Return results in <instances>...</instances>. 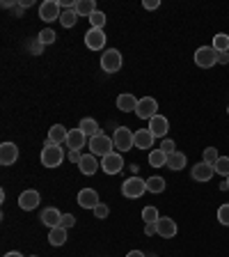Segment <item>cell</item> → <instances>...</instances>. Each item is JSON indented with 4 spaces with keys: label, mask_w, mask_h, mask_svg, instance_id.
Returning a JSON list of instances; mask_svg holds the SVG:
<instances>
[{
    "label": "cell",
    "mask_w": 229,
    "mask_h": 257,
    "mask_svg": "<svg viewBox=\"0 0 229 257\" xmlns=\"http://www.w3.org/2000/svg\"><path fill=\"white\" fill-rule=\"evenodd\" d=\"M74 10H76V14L78 16H87V19H90V16L96 12V3L94 0H76Z\"/></svg>",
    "instance_id": "obj_25"
},
{
    "label": "cell",
    "mask_w": 229,
    "mask_h": 257,
    "mask_svg": "<svg viewBox=\"0 0 229 257\" xmlns=\"http://www.w3.org/2000/svg\"><path fill=\"white\" fill-rule=\"evenodd\" d=\"M163 191H165V179L163 177H149L147 179V193H156L158 195Z\"/></svg>",
    "instance_id": "obj_27"
},
{
    "label": "cell",
    "mask_w": 229,
    "mask_h": 257,
    "mask_svg": "<svg viewBox=\"0 0 229 257\" xmlns=\"http://www.w3.org/2000/svg\"><path fill=\"white\" fill-rule=\"evenodd\" d=\"M78 128H80V131H83V134L87 136V138H94V136H99V134H101V128H99V122H96V119H92V117L80 119Z\"/></svg>",
    "instance_id": "obj_23"
},
{
    "label": "cell",
    "mask_w": 229,
    "mask_h": 257,
    "mask_svg": "<svg viewBox=\"0 0 229 257\" xmlns=\"http://www.w3.org/2000/svg\"><path fill=\"white\" fill-rule=\"evenodd\" d=\"M85 145H87V136L83 134L80 128H71L69 138H67V147H69V152H80Z\"/></svg>",
    "instance_id": "obj_16"
},
{
    "label": "cell",
    "mask_w": 229,
    "mask_h": 257,
    "mask_svg": "<svg viewBox=\"0 0 229 257\" xmlns=\"http://www.w3.org/2000/svg\"><path fill=\"white\" fill-rule=\"evenodd\" d=\"M80 159H83V154H80V152H69V161H71V163H80Z\"/></svg>",
    "instance_id": "obj_42"
},
{
    "label": "cell",
    "mask_w": 229,
    "mask_h": 257,
    "mask_svg": "<svg viewBox=\"0 0 229 257\" xmlns=\"http://www.w3.org/2000/svg\"><path fill=\"white\" fill-rule=\"evenodd\" d=\"M133 143L138 150H149L151 145H154V134H151L149 128H140L133 134Z\"/></svg>",
    "instance_id": "obj_18"
},
{
    "label": "cell",
    "mask_w": 229,
    "mask_h": 257,
    "mask_svg": "<svg viewBox=\"0 0 229 257\" xmlns=\"http://www.w3.org/2000/svg\"><path fill=\"white\" fill-rule=\"evenodd\" d=\"M218 220L222 225H229V204H220L218 209Z\"/></svg>",
    "instance_id": "obj_37"
},
{
    "label": "cell",
    "mask_w": 229,
    "mask_h": 257,
    "mask_svg": "<svg viewBox=\"0 0 229 257\" xmlns=\"http://www.w3.org/2000/svg\"><path fill=\"white\" fill-rule=\"evenodd\" d=\"M186 154L183 152H174V154H170L167 156V168L170 170H183L186 168Z\"/></svg>",
    "instance_id": "obj_26"
},
{
    "label": "cell",
    "mask_w": 229,
    "mask_h": 257,
    "mask_svg": "<svg viewBox=\"0 0 229 257\" xmlns=\"http://www.w3.org/2000/svg\"><path fill=\"white\" fill-rule=\"evenodd\" d=\"M149 166H151V168L167 166V154H163L160 150H151V152H149Z\"/></svg>",
    "instance_id": "obj_29"
},
{
    "label": "cell",
    "mask_w": 229,
    "mask_h": 257,
    "mask_svg": "<svg viewBox=\"0 0 229 257\" xmlns=\"http://www.w3.org/2000/svg\"><path fill=\"white\" fill-rule=\"evenodd\" d=\"M144 193H147V179H142V177L133 175L122 184V195L128 200H138V198H142Z\"/></svg>",
    "instance_id": "obj_2"
},
{
    "label": "cell",
    "mask_w": 229,
    "mask_h": 257,
    "mask_svg": "<svg viewBox=\"0 0 229 257\" xmlns=\"http://www.w3.org/2000/svg\"><path fill=\"white\" fill-rule=\"evenodd\" d=\"M220 159V154H218V150L215 147H206L204 150V163H208V166H215V161Z\"/></svg>",
    "instance_id": "obj_34"
},
{
    "label": "cell",
    "mask_w": 229,
    "mask_h": 257,
    "mask_svg": "<svg viewBox=\"0 0 229 257\" xmlns=\"http://www.w3.org/2000/svg\"><path fill=\"white\" fill-rule=\"evenodd\" d=\"M213 166H208V163H197V166H192V179L195 182H208L211 177H213Z\"/></svg>",
    "instance_id": "obj_19"
},
{
    "label": "cell",
    "mask_w": 229,
    "mask_h": 257,
    "mask_svg": "<svg viewBox=\"0 0 229 257\" xmlns=\"http://www.w3.org/2000/svg\"><path fill=\"white\" fill-rule=\"evenodd\" d=\"M126 257H147V255H144L142 250H131V252H128Z\"/></svg>",
    "instance_id": "obj_45"
},
{
    "label": "cell",
    "mask_w": 229,
    "mask_h": 257,
    "mask_svg": "<svg viewBox=\"0 0 229 257\" xmlns=\"http://www.w3.org/2000/svg\"><path fill=\"white\" fill-rule=\"evenodd\" d=\"M74 225H76L74 214H62V220H60V227H64V230H69V227H74Z\"/></svg>",
    "instance_id": "obj_38"
},
{
    "label": "cell",
    "mask_w": 229,
    "mask_h": 257,
    "mask_svg": "<svg viewBox=\"0 0 229 257\" xmlns=\"http://www.w3.org/2000/svg\"><path fill=\"white\" fill-rule=\"evenodd\" d=\"M142 7H144V10H158V7H160V0H144Z\"/></svg>",
    "instance_id": "obj_40"
},
{
    "label": "cell",
    "mask_w": 229,
    "mask_h": 257,
    "mask_svg": "<svg viewBox=\"0 0 229 257\" xmlns=\"http://www.w3.org/2000/svg\"><path fill=\"white\" fill-rule=\"evenodd\" d=\"M39 202H42V195H39L35 188H28V191H23L21 195H19V207H21L23 211H32V209H37Z\"/></svg>",
    "instance_id": "obj_11"
},
{
    "label": "cell",
    "mask_w": 229,
    "mask_h": 257,
    "mask_svg": "<svg viewBox=\"0 0 229 257\" xmlns=\"http://www.w3.org/2000/svg\"><path fill=\"white\" fill-rule=\"evenodd\" d=\"M5 257H23V255H21V252H16V250H12V252H7Z\"/></svg>",
    "instance_id": "obj_46"
},
{
    "label": "cell",
    "mask_w": 229,
    "mask_h": 257,
    "mask_svg": "<svg viewBox=\"0 0 229 257\" xmlns=\"http://www.w3.org/2000/svg\"><path fill=\"white\" fill-rule=\"evenodd\" d=\"M55 37H58V35H55V32L51 30V28H46V30L39 32V42H42L44 46H46V44H53V42H55Z\"/></svg>",
    "instance_id": "obj_36"
},
{
    "label": "cell",
    "mask_w": 229,
    "mask_h": 257,
    "mask_svg": "<svg viewBox=\"0 0 229 257\" xmlns=\"http://www.w3.org/2000/svg\"><path fill=\"white\" fill-rule=\"evenodd\" d=\"M227 115H229V106H227Z\"/></svg>",
    "instance_id": "obj_47"
},
{
    "label": "cell",
    "mask_w": 229,
    "mask_h": 257,
    "mask_svg": "<svg viewBox=\"0 0 229 257\" xmlns=\"http://www.w3.org/2000/svg\"><path fill=\"white\" fill-rule=\"evenodd\" d=\"M106 32L103 30H94V28H90V30L85 32V46L90 48V51H101L103 46H106Z\"/></svg>",
    "instance_id": "obj_12"
},
{
    "label": "cell",
    "mask_w": 229,
    "mask_h": 257,
    "mask_svg": "<svg viewBox=\"0 0 229 257\" xmlns=\"http://www.w3.org/2000/svg\"><path fill=\"white\" fill-rule=\"evenodd\" d=\"M218 64H229V53H218Z\"/></svg>",
    "instance_id": "obj_44"
},
{
    "label": "cell",
    "mask_w": 229,
    "mask_h": 257,
    "mask_svg": "<svg viewBox=\"0 0 229 257\" xmlns=\"http://www.w3.org/2000/svg\"><path fill=\"white\" fill-rule=\"evenodd\" d=\"M99 168H101V163L96 161L94 154H83V159H80V163H78V170L83 172V175H87V177H92Z\"/></svg>",
    "instance_id": "obj_17"
},
{
    "label": "cell",
    "mask_w": 229,
    "mask_h": 257,
    "mask_svg": "<svg viewBox=\"0 0 229 257\" xmlns=\"http://www.w3.org/2000/svg\"><path fill=\"white\" fill-rule=\"evenodd\" d=\"M122 168H124V156L119 154V152H112V154L101 159V170L106 172V175H119Z\"/></svg>",
    "instance_id": "obj_9"
},
{
    "label": "cell",
    "mask_w": 229,
    "mask_h": 257,
    "mask_svg": "<svg viewBox=\"0 0 229 257\" xmlns=\"http://www.w3.org/2000/svg\"><path fill=\"white\" fill-rule=\"evenodd\" d=\"M122 67H124V58L117 48H108L106 53L101 55V69L106 74H117Z\"/></svg>",
    "instance_id": "obj_3"
},
{
    "label": "cell",
    "mask_w": 229,
    "mask_h": 257,
    "mask_svg": "<svg viewBox=\"0 0 229 257\" xmlns=\"http://www.w3.org/2000/svg\"><path fill=\"white\" fill-rule=\"evenodd\" d=\"M42 46H44V44L37 39V42H35V44H30V51H32V53H35V55H39V51H42Z\"/></svg>",
    "instance_id": "obj_43"
},
{
    "label": "cell",
    "mask_w": 229,
    "mask_h": 257,
    "mask_svg": "<svg viewBox=\"0 0 229 257\" xmlns=\"http://www.w3.org/2000/svg\"><path fill=\"white\" fill-rule=\"evenodd\" d=\"M135 115L140 119H151L158 115V103H156L154 96H142L138 101V108H135Z\"/></svg>",
    "instance_id": "obj_8"
},
{
    "label": "cell",
    "mask_w": 229,
    "mask_h": 257,
    "mask_svg": "<svg viewBox=\"0 0 229 257\" xmlns=\"http://www.w3.org/2000/svg\"><path fill=\"white\" fill-rule=\"evenodd\" d=\"M60 3L58 0H44L42 5H39V19L46 23H53V21H60Z\"/></svg>",
    "instance_id": "obj_7"
},
{
    "label": "cell",
    "mask_w": 229,
    "mask_h": 257,
    "mask_svg": "<svg viewBox=\"0 0 229 257\" xmlns=\"http://www.w3.org/2000/svg\"><path fill=\"white\" fill-rule=\"evenodd\" d=\"M67 138H69V131L62 126V124H53L51 126V131H48V140L53 145H67Z\"/></svg>",
    "instance_id": "obj_21"
},
{
    "label": "cell",
    "mask_w": 229,
    "mask_h": 257,
    "mask_svg": "<svg viewBox=\"0 0 229 257\" xmlns=\"http://www.w3.org/2000/svg\"><path fill=\"white\" fill-rule=\"evenodd\" d=\"M78 204L83 209H92V211H94L96 207H99V193L94 191V188H83V191L78 193Z\"/></svg>",
    "instance_id": "obj_14"
},
{
    "label": "cell",
    "mask_w": 229,
    "mask_h": 257,
    "mask_svg": "<svg viewBox=\"0 0 229 257\" xmlns=\"http://www.w3.org/2000/svg\"><path fill=\"white\" fill-rule=\"evenodd\" d=\"M213 48L218 51V53H229V35L218 32V35L213 37Z\"/></svg>",
    "instance_id": "obj_28"
},
{
    "label": "cell",
    "mask_w": 229,
    "mask_h": 257,
    "mask_svg": "<svg viewBox=\"0 0 229 257\" xmlns=\"http://www.w3.org/2000/svg\"><path fill=\"white\" fill-rule=\"evenodd\" d=\"M176 232H179V227H176V223L170 216H160V218L156 220V234H158L160 239H172V236H176Z\"/></svg>",
    "instance_id": "obj_10"
},
{
    "label": "cell",
    "mask_w": 229,
    "mask_h": 257,
    "mask_svg": "<svg viewBox=\"0 0 229 257\" xmlns=\"http://www.w3.org/2000/svg\"><path fill=\"white\" fill-rule=\"evenodd\" d=\"M138 101H140V99H135L133 94H119L117 96V108L122 112H135Z\"/></svg>",
    "instance_id": "obj_22"
},
{
    "label": "cell",
    "mask_w": 229,
    "mask_h": 257,
    "mask_svg": "<svg viewBox=\"0 0 229 257\" xmlns=\"http://www.w3.org/2000/svg\"><path fill=\"white\" fill-rule=\"evenodd\" d=\"M62 161H64L62 147H60V145H53L46 138L44 150H42V166L44 168H58V166H62Z\"/></svg>",
    "instance_id": "obj_1"
},
{
    "label": "cell",
    "mask_w": 229,
    "mask_h": 257,
    "mask_svg": "<svg viewBox=\"0 0 229 257\" xmlns=\"http://www.w3.org/2000/svg\"><path fill=\"white\" fill-rule=\"evenodd\" d=\"M19 161V147L14 143H3L0 145V163L3 166H14Z\"/></svg>",
    "instance_id": "obj_13"
},
{
    "label": "cell",
    "mask_w": 229,
    "mask_h": 257,
    "mask_svg": "<svg viewBox=\"0 0 229 257\" xmlns=\"http://www.w3.org/2000/svg\"><path fill=\"white\" fill-rule=\"evenodd\" d=\"M112 150H115V143H112V138H108L106 134H99V136H94V138H90V152L94 156H108V154H112Z\"/></svg>",
    "instance_id": "obj_4"
},
{
    "label": "cell",
    "mask_w": 229,
    "mask_h": 257,
    "mask_svg": "<svg viewBox=\"0 0 229 257\" xmlns=\"http://www.w3.org/2000/svg\"><path fill=\"white\" fill-rule=\"evenodd\" d=\"M149 131L154 134V138H165L167 131H170V122L163 115H156V117L149 119Z\"/></svg>",
    "instance_id": "obj_15"
},
{
    "label": "cell",
    "mask_w": 229,
    "mask_h": 257,
    "mask_svg": "<svg viewBox=\"0 0 229 257\" xmlns=\"http://www.w3.org/2000/svg\"><path fill=\"white\" fill-rule=\"evenodd\" d=\"M195 64L202 69H211L213 64H218V51L213 46H199L195 51Z\"/></svg>",
    "instance_id": "obj_6"
},
{
    "label": "cell",
    "mask_w": 229,
    "mask_h": 257,
    "mask_svg": "<svg viewBox=\"0 0 229 257\" xmlns=\"http://www.w3.org/2000/svg\"><path fill=\"white\" fill-rule=\"evenodd\" d=\"M87 21H90V26L94 28V30H103V26H106V14L96 10L94 14H92L90 19H87Z\"/></svg>",
    "instance_id": "obj_31"
},
{
    "label": "cell",
    "mask_w": 229,
    "mask_h": 257,
    "mask_svg": "<svg viewBox=\"0 0 229 257\" xmlns=\"http://www.w3.org/2000/svg\"><path fill=\"white\" fill-rule=\"evenodd\" d=\"M158 218H160V214H158V209H156L154 204H149V207L142 209V220L144 223H156Z\"/></svg>",
    "instance_id": "obj_32"
},
{
    "label": "cell",
    "mask_w": 229,
    "mask_h": 257,
    "mask_svg": "<svg viewBox=\"0 0 229 257\" xmlns=\"http://www.w3.org/2000/svg\"><path fill=\"white\" fill-rule=\"evenodd\" d=\"M227 184H229V177H227Z\"/></svg>",
    "instance_id": "obj_48"
},
{
    "label": "cell",
    "mask_w": 229,
    "mask_h": 257,
    "mask_svg": "<svg viewBox=\"0 0 229 257\" xmlns=\"http://www.w3.org/2000/svg\"><path fill=\"white\" fill-rule=\"evenodd\" d=\"M60 220H62V214H60L55 207H48V209H44L42 211V223L46 225L48 230H51V227H58Z\"/></svg>",
    "instance_id": "obj_20"
},
{
    "label": "cell",
    "mask_w": 229,
    "mask_h": 257,
    "mask_svg": "<svg viewBox=\"0 0 229 257\" xmlns=\"http://www.w3.org/2000/svg\"><path fill=\"white\" fill-rule=\"evenodd\" d=\"M174 147H176V145H174V140H170V138H163V140H160V147H158V150L160 152H163V154H167V156H170V154H174Z\"/></svg>",
    "instance_id": "obj_35"
},
{
    "label": "cell",
    "mask_w": 229,
    "mask_h": 257,
    "mask_svg": "<svg viewBox=\"0 0 229 257\" xmlns=\"http://www.w3.org/2000/svg\"><path fill=\"white\" fill-rule=\"evenodd\" d=\"M94 216H96V218H101V220L108 218V216H110V209H108V204H103V202L99 204V207L94 209Z\"/></svg>",
    "instance_id": "obj_39"
},
{
    "label": "cell",
    "mask_w": 229,
    "mask_h": 257,
    "mask_svg": "<svg viewBox=\"0 0 229 257\" xmlns=\"http://www.w3.org/2000/svg\"><path fill=\"white\" fill-rule=\"evenodd\" d=\"M76 21H78V14H76V10H64L62 16H60V23H62L64 28H74Z\"/></svg>",
    "instance_id": "obj_30"
},
{
    "label": "cell",
    "mask_w": 229,
    "mask_h": 257,
    "mask_svg": "<svg viewBox=\"0 0 229 257\" xmlns=\"http://www.w3.org/2000/svg\"><path fill=\"white\" fill-rule=\"evenodd\" d=\"M112 143H115V150L117 152H128L133 150L135 143H133V131L126 126H117L115 128V136H112Z\"/></svg>",
    "instance_id": "obj_5"
},
{
    "label": "cell",
    "mask_w": 229,
    "mask_h": 257,
    "mask_svg": "<svg viewBox=\"0 0 229 257\" xmlns=\"http://www.w3.org/2000/svg\"><path fill=\"white\" fill-rule=\"evenodd\" d=\"M144 234H147V236H154L156 234V223H144Z\"/></svg>",
    "instance_id": "obj_41"
},
{
    "label": "cell",
    "mask_w": 229,
    "mask_h": 257,
    "mask_svg": "<svg viewBox=\"0 0 229 257\" xmlns=\"http://www.w3.org/2000/svg\"><path fill=\"white\" fill-rule=\"evenodd\" d=\"M213 170L218 172V175H222V177H229V156H220V159L215 161Z\"/></svg>",
    "instance_id": "obj_33"
},
{
    "label": "cell",
    "mask_w": 229,
    "mask_h": 257,
    "mask_svg": "<svg viewBox=\"0 0 229 257\" xmlns=\"http://www.w3.org/2000/svg\"><path fill=\"white\" fill-rule=\"evenodd\" d=\"M48 243H51V246H64V243H67V230H64V227H51V230H48Z\"/></svg>",
    "instance_id": "obj_24"
}]
</instances>
